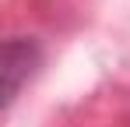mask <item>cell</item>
<instances>
[{
  "instance_id": "obj_1",
  "label": "cell",
  "mask_w": 130,
  "mask_h": 127,
  "mask_svg": "<svg viewBox=\"0 0 130 127\" xmlns=\"http://www.w3.org/2000/svg\"><path fill=\"white\" fill-rule=\"evenodd\" d=\"M39 64H42V46L32 35H11L4 42V106L18 99L21 85L35 74Z\"/></svg>"
}]
</instances>
